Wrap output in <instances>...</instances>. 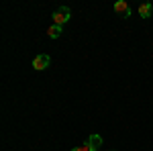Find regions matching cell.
Segmentation results:
<instances>
[{
  "mask_svg": "<svg viewBox=\"0 0 153 151\" xmlns=\"http://www.w3.org/2000/svg\"><path fill=\"white\" fill-rule=\"evenodd\" d=\"M51 16H53V25L63 27V25H65V23L71 19V12H70V8H68V6H61V8H57V10L53 12Z\"/></svg>",
  "mask_w": 153,
  "mask_h": 151,
  "instance_id": "obj_1",
  "label": "cell"
},
{
  "mask_svg": "<svg viewBox=\"0 0 153 151\" xmlns=\"http://www.w3.org/2000/svg\"><path fill=\"white\" fill-rule=\"evenodd\" d=\"M49 55L47 53H41V55H37L35 59H33V68H35L37 71H43V70H47L49 68Z\"/></svg>",
  "mask_w": 153,
  "mask_h": 151,
  "instance_id": "obj_2",
  "label": "cell"
},
{
  "mask_svg": "<svg viewBox=\"0 0 153 151\" xmlns=\"http://www.w3.org/2000/svg\"><path fill=\"white\" fill-rule=\"evenodd\" d=\"M114 12H117V14H120L123 19L131 16V8H129V4H127L125 0H118V2H114Z\"/></svg>",
  "mask_w": 153,
  "mask_h": 151,
  "instance_id": "obj_3",
  "label": "cell"
},
{
  "mask_svg": "<svg viewBox=\"0 0 153 151\" xmlns=\"http://www.w3.org/2000/svg\"><path fill=\"white\" fill-rule=\"evenodd\" d=\"M86 145L90 147V151H98L102 147V137H100V135H90L88 141H86Z\"/></svg>",
  "mask_w": 153,
  "mask_h": 151,
  "instance_id": "obj_4",
  "label": "cell"
},
{
  "mask_svg": "<svg viewBox=\"0 0 153 151\" xmlns=\"http://www.w3.org/2000/svg\"><path fill=\"white\" fill-rule=\"evenodd\" d=\"M139 14H141L143 19H149L153 14V4H149V2H143L141 6H139Z\"/></svg>",
  "mask_w": 153,
  "mask_h": 151,
  "instance_id": "obj_5",
  "label": "cell"
},
{
  "mask_svg": "<svg viewBox=\"0 0 153 151\" xmlns=\"http://www.w3.org/2000/svg\"><path fill=\"white\" fill-rule=\"evenodd\" d=\"M61 33H63V27H59V25H51L47 29V35L51 37V39H57Z\"/></svg>",
  "mask_w": 153,
  "mask_h": 151,
  "instance_id": "obj_6",
  "label": "cell"
},
{
  "mask_svg": "<svg viewBox=\"0 0 153 151\" xmlns=\"http://www.w3.org/2000/svg\"><path fill=\"white\" fill-rule=\"evenodd\" d=\"M71 151H90V147L88 145H82V147H74Z\"/></svg>",
  "mask_w": 153,
  "mask_h": 151,
  "instance_id": "obj_7",
  "label": "cell"
}]
</instances>
